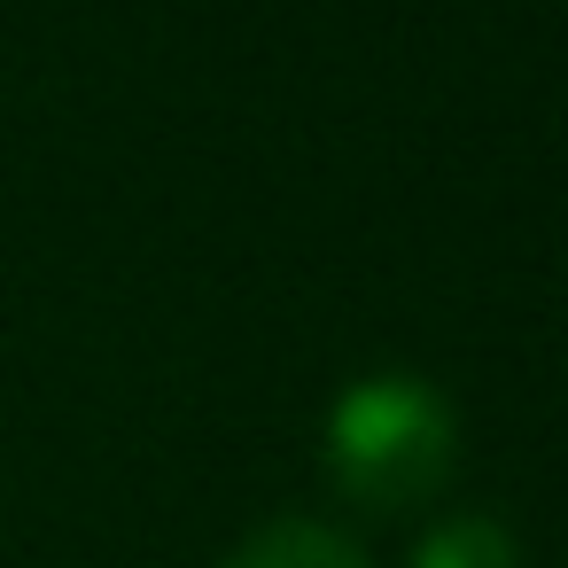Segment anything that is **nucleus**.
<instances>
[{"mask_svg": "<svg viewBox=\"0 0 568 568\" xmlns=\"http://www.w3.org/2000/svg\"><path fill=\"white\" fill-rule=\"evenodd\" d=\"M405 568H521V545L498 514H444L436 529H420Z\"/></svg>", "mask_w": 568, "mask_h": 568, "instance_id": "obj_3", "label": "nucleus"}, {"mask_svg": "<svg viewBox=\"0 0 568 568\" xmlns=\"http://www.w3.org/2000/svg\"><path fill=\"white\" fill-rule=\"evenodd\" d=\"M226 568H366V552L335 529V521H312V514H281V521H257Z\"/></svg>", "mask_w": 568, "mask_h": 568, "instance_id": "obj_2", "label": "nucleus"}, {"mask_svg": "<svg viewBox=\"0 0 568 568\" xmlns=\"http://www.w3.org/2000/svg\"><path fill=\"white\" fill-rule=\"evenodd\" d=\"M320 452H327V475L351 506L405 514V506L444 490V475L459 459V420H452L444 389L420 374H358L327 405Z\"/></svg>", "mask_w": 568, "mask_h": 568, "instance_id": "obj_1", "label": "nucleus"}]
</instances>
